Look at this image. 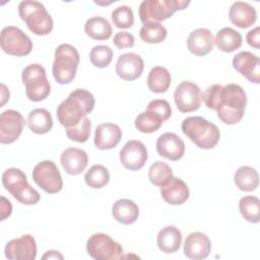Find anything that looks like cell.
Instances as JSON below:
<instances>
[{
	"label": "cell",
	"mask_w": 260,
	"mask_h": 260,
	"mask_svg": "<svg viewBox=\"0 0 260 260\" xmlns=\"http://www.w3.org/2000/svg\"><path fill=\"white\" fill-rule=\"evenodd\" d=\"M94 96L84 88H76L57 107L58 121L65 128L76 126L94 108Z\"/></svg>",
	"instance_id": "1"
},
{
	"label": "cell",
	"mask_w": 260,
	"mask_h": 260,
	"mask_svg": "<svg viewBox=\"0 0 260 260\" xmlns=\"http://www.w3.org/2000/svg\"><path fill=\"white\" fill-rule=\"evenodd\" d=\"M247 95L245 90L236 83H229L222 86L216 113L218 119L226 125L239 123L245 114Z\"/></svg>",
	"instance_id": "2"
},
{
	"label": "cell",
	"mask_w": 260,
	"mask_h": 260,
	"mask_svg": "<svg viewBox=\"0 0 260 260\" xmlns=\"http://www.w3.org/2000/svg\"><path fill=\"white\" fill-rule=\"evenodd\" d=\"M181 129L183 133L199 148H214L220 138L217 126L200 116H191L183 120Z\"/></svg>",
	"instance_id": "3"
},
{
	"label": "cell",
	"mask_w": 260,
	"mask_h": 260,
	"mask_svg": "<svg viewBox=\"0 0 260 260\" xmlns=\"http://www.w3.org/2000/svg\"><path fill=\"white\" fill-rule=\"evenodd\" d=\"M18 14L27 28L37 36H47L53 29V19L41 2L21 1L18 4Z\"/></svg>",
	"instance_id": "4"
},
{
	"label": "cell",
	"mask_w": 260,
	"mask_h": 260,
	"mask_svg": "<svg viewBox=\"0 0 260 260\" xmlns=\"http://www.w3.org/2000/svg\"><path fill=\"white\" fill-rule=\"evenodd\" d=\"M80 57L78 51L70 44H61L55 50L52 73L59 84L70 83L76 75Z\"/></svg>",
	"instance_id": "5"
},
{
	"label": "cell",
	"mask_w": 260,
	"mask_h": 260,
	"mask_svg": "<svg viewBox=\"0 0 260 260\" xmlns=\"http://www.w3.org/2000/svg\"><path fill=\"white\" fill-rule=\"evenodd\" d=\"M2 184L18 202L24 205L37 204L41 196L27 182L25 174L16 168H9L2 175Z\"/></svg>",
	"instance_id": "6"
},
{
	"label": "cell",
	"mask_w": 260,
	"mask_h": 260,
	"mask_svg": "<svg viewBox=\"0 0 260 260\" xmlns=\"http://www.w3.org/2000/svg\"><path fill=\"white\" fill-rule=\"evenodd\" d=\"M190 4L188 0H144L139 5V18L142 23L160 22L176 11L184 10Z\"/></svg>",
	"instance_id": "7"
},
{
	"label": "cell",
	"mask_w": 260,
	"mask_h": 260,
	"mask_svg": "<svg viewBox=\"0 0 260 260\" xmlns=\"http://www.w3.org/2000/svg\"><path fill=\"white\" fill-rule=\"evenodd\" d=\"M21 79L25 87V94L31 102L44 101L51 92L46 70L40 64L27 65L22 70Z\"/></svg>",
	"instance_id": "8"
},
{
	"label": "cell",
	"mask_w": 260,
	"mask_h": 260,
	"mask_svg": "<svg viewBox=\"0 0 260 260\" xmlns=\"http://www.w3.org/2000/svg\"><path fill=\"white\" fill-rule=\"evenodd\" d=\"M86 251L95 260H116L123 255L122 246L104 233H96L88 238Z\"/></svg>",
	"instance_id": "9"
},
{
	"label": "cell",
	"mask_w": 260,
	"mask_h": 260,
	"mask_svg": "<svg viewBox=\"0 0 260 260\" xmlns=\"http://www.w3.org/2000/svg\"><path fill=\"white\" fill-rule=\"evenodd\" d=\"M0 45L4 53L16 57L26 56L32 50V42L29 37L13 25L5 26L1 30Z\"/></svg>",
	"instance_id": "10"
},
{
	"label": "cell",
	"mask_w": 260,
	"mask_h": 260,
	"mask_svg": "<svg viewBox=\"0 0 260 260\" xmlns=\"http://www.w3.org/2000/svg\"><path fill=\"white\" fill-rule=\"evenodd\" d=\"M32 179L41 189L49 194L58 193L63 188L61 174L52 160H43L37 164L32 170Z\"/></svg>",
	"instance_id": "11"
},
{
	"label": "cell",
	"mask_w": 260,
	"mask_h": 260,
	"mask_svg": "<svg viewBox=\"0 0 260 260\" xmlns=\"http://www.w3.org/2000/svg\"><path fill=\"white\" fill-rule=\"evenodd\" d=\"M201 90L199 86L188 80L182 81L175 89L174 101L177 109L182 113L198 110L201 105Z\"/></svg>",
	"instance_id": "12"
},
{
	"label": "cell",
	"mask_w": 260,
	"mask_h": 260,
	"mask_svg": "<svg viewBox=\"0 0 260 260\" xmlns=\"http://www.w3.org/2000/svg\"><path fill=\"white\" fill-rule=\"evenodd\" d=\"M25 121L22 115L15 110H6L0 116V142L13 143L20 136Z\"/></svg>",
	"instance_id": "13"
},
{
	"label": "cell",
	"mask_w": 260,
	"mask_h": 260,
	"mask_svg": "<svg viewBox=\"0 0 260 260\" xmlns=\"http://www.w3.org/2000/svg\"><path fill=\"white\" fill-rule=\"evenodd\" d=\"M120 161L129 171L142 169L147 160L145 145L139 140H129L120 150Z\"/></svg>",
	"instance_id": "14"
},
{
	"label": "cell",
	"mask_w": 260,
	"mask_h": 260,
	"mask_svg": "<svg viewBox=\"0 0 260 260\" xmlns=\"http://www.w3.org/2000/svg\"><path fill=\"white\" fill-rule=\"evenodd\" d=\"M4 253L10 260H34L37 256L36 240L28 234L13 239L6 244Z\"/></svg>",
	"instance_id": "15"
},
{
	"label": "cell",
	"mask_w": 260,
	"mask_h": 260,
	"mask_svg": "<svg viewBox=\"0 0 260 260\" xmlns=\"http://www.w3.org/2000/svg\"><path fill=\"white\" fill-rule=\"evenodd\" d=\"M233 67L236 71L248 79V81L258 84L260 82V60L248 51H242L233 58Z\"/></svg>",
	"instance_id": "16"
},
{
	"label": "cell",
	"mask_w": 260,
	"mask_h": 260,
	"mask_svg": "<svg viewBox=\"0 0 260 260\" xmlns=\"http://www.w3.org/2000/svg\"><path fill=\"white\" fill-rule=\"evenodd\" d=\"M155 147L160 156L173 161L179 160L185 153L184 141L173 132L161 134L156 140Z\"/></svg>",
	"instance_id": "17"
},
{
	"label": "cell",
	"mask_w": 260,
	"mask_h": 260,
	"mask_svg": "<svg viewBox=\"0 0 260 260\" xmlns=\"http://www.w3.org/2000/svg\"><path fill=\"white\" fill-rule=\"evenodd\" d=\"M144 69L142 58L135 53H125L119 56L116 62L117 75L128 81H132L141 76Z\"/></svg>",
	"instance_id": "18"
},
{
	"label": "cell",
	"mask_w": 260,
	"mask_h": 260,
	"mask_svg": "<svg viewBox=\"0 0 260 260\" xmlns=\"http://www.w3.org/2000/svg\"><path fill=\"white\" fill-rule=\"evenodd\" d=\"M211 251L209 238L200 232H194L187 236L184 243V254L190 259L201 260L208 257Z\"/></svg>",
	"instance_id": "19"
},
{
	"label": "cell",
	"mask_w": 260,
	"mask_h": 260,
	"mask_svg": "<svg viewBox=\"0 0 260 260\" xmlns=\"http://www.w3.org/2000/svg\"><path fill=\"white\" fill-rule=\"evenodd\" d=\"M122 138L121 128L114 123H103L96 126L93 143L98 149H112L118 145Z\"/></svg>",
	"instance_id": "20"
},
{
	"label": "cell",
	"mask_w": 260,
	"mask_h": 260,
	"mask_svg": "<svg viewBox=\"0 0 260 260\" xmlns=\"http://www.w3.org/2000/svg\"><path fill=\"white\" fill-rule=\"evenodd\" d=\"M187 47L195 56H205L213 50L214 37L207 28H196L192 30L187 39Z\"/></svg>",
	"instance_id": "21"
},
{
	"label": "cell",
	"mask_w": 260,
	"mask_h": 260,
	"mask_svg": "<svg viewBox=\"0 0 260 260\" xmlns=\"http://www.w3.org/2000/svg\"><path fill=\"white\" fill-rule=\"evenodd\" d=\"M189 188L187 184L177 177H172L160 187L161 198L171 205H181L189 198Z\"/></svg>",
	"instance_id": "22"
},
{
	"label": "cell",
	"mask_w": 260,
	"mask_h": 260,
	"mask_svg": "<svg viewBox=\"0 0 260 260\" xmlns=\"http://www.w3.org/2000/svg\"><path fill=\"white\" fill-rule=\"evenodd\" d=\"M60 161L68 175L76 176L85 170L88 162V156L83 149L69 147L62 152Z\"/></svg>",
	"instance_id": "23"
},
{
	"label": "cell",
	"mask_w": 260,
	"mask_h": 260,
	"mask_svg": "<svg viewBox=\"0 0 260 260\" xmlns=\"http://www.w3.org/2000/svg\"><path fill=\"white\" fill-rule=\"evenodd\" d=\"M229 18L233 24L240 28H248L255 23L257 12L254 6L244 1H236L229 11Z\"/></svg>",
	"instance_id": "24"
},
{
	"label": "cell",
	"mask_w": 260,
	"mask_h": 260,
	"mask_svg": "<svg viewBox=\"0 0 260 260\" xmlns=\"http://www.w3.org/2000/svg\"><path fill=\"white\" fill-rule=\"evenodd\" d=\"M156 243L161 252L166 254L175 253L182 244V233L174 225H167L158 232Z\"/></svg>",
	"instance_id": "25"
},
{
	"label": "cell",
	"mask_w": 260,
	"mask_h": 260,
	"mask_svg": "<svg viewBox=\"0 0 260 260\" xmlns=\"http://www.w3.org/2000/svg\"><path fill=\"white\" fill-rule=\"evenodd\" d=\"M114 218L122 224L134 223L139 215L138 205L130 199H119L112 206Z\"/></svg>",
	"instance_id": "26"
},
{
	"label": "cell",
	"mask_w": 260,
	"mask_h": 260,
	"mask_svg": "<svg viewBox=\"0 0 260 260\" xmlns=\"http://www.w3.org/2000/svg\"><path fill=\"white\" fill-rule=\"evenodd\" d=\"M27 126L36 134H46L53 127L51 113L43 108L34 109L27 116Z\"/></svg>",
	"instance_id": "27"
},
{
	"label": "cell",
	"mask_w": 260,
	"mask_h": 260,
	"mask_svg": "<svg viewBox=\"0 0 260 260\" xmlns=\"http://www.w3.org/2000/svg\"><path fill=\"white\" fill-rule=\"evenodd\" d=\"M85 34L92 40L106 41L112 36V25L108 19L102 16H92L84 24Z\"/></svg>",
	"instance_id": "28"
},
{
	"label": "cell",
	"mask_w": 260,
	"mask_h": 260,
	"mask_svg": "<svg viewBox=\"0 0 260 260\" xmlns=\"http://www.w3.org/2000/svg\"><path fill=\"white\" fill-rule=\"evenodd\" d=\"M242 42L243 39L241 34L232 27H223L219 29L214 39L216 47L224 53L236 51L242 46Z\"/></svg>",
	"instance_id": "29"
},
{
	"label": "cell",
	"mask_w": 260,
	"mask_h": 260,
	"mask_svg": "<svg viewBox=\"0 0 260 260\" xmlns=\"http://www.w3.org/2000/svg\"><path fill=\"white\" fill-rule=\"evenodd\" d=\"M172 77L169 70L161 66L153 67L147 76V86L155 93L166 92L171 85Z\"/></svg>",
	"instance_id": "30"
},
{
	"label": "cell",
	"mask_w": 260,
	"mask_h": 260,
	"mask_svg": "<svg viewBox=\"0 0 260 260\" xmlns=\"http://www.w3.org/2000/svg\"><path fill=\"white\" fill-rule=\"evenodd\" d=\"M236 186L244 192L254 191L259 184V176L257 171L249 166L240 167L234 176Z\"/></svg>",
	"instance_id": "31"
},
{
	"label": "cell",
	"mask_w": 260,
	"mask_h": 260,
	"mask_svg": "<svg viewBox=\"0 0 260 260\" xmlns=\"http://www.w3.org/2000/svg\"><path fill=\"white\" fill-rule=\"evenodd\" d=\"M242 216L249 222L258 223L260 220V200L256 196H244L239 202Z\"/></svg>",
	"instance_id": "32"
},
{
	"label": "cell",
	"mask_w": 260,
	"mask_h": 260,
	"mask_svg": "<svg viewBox=\"0 0 260 260\" xmlns=\"http://www.w3.org/2000/svg\"><path fill=\"white\" fill-rule=\"evenodd\" d=\"M167 34V28L158 22L144 23L139 30L140 39L148 44H159L164 42Z\"/></svg>",
	"instance_id": "33"
},
{
	"label": "cell",
	"mask_w": 260,
	"mask_h": 260,
	"mask_svg": "<svg viewBox=\"0 0 260 260\" xmlns=\"http://www.w3.org/2000/svg\"><path fill=\"white\" fill-rule=\"evenodd\" d=\"M85 184L92 189H101L110 181L109 171L102 165H93L85 173Z\"/></svg>",
	"instance_id": "34"
},
{
	"label": "cell",
	"mask_w": 260,
	"mask_h": 260,
	"mask_svg": "<svg viewBox=\"0 0 260 260\" xmlns=\"http://www.w3.org/2000/svg\"><path fill=\"white\" fill-rule=\"evenodd\" d=\"M164 121L154 113L150 111H144L135 118V127L142 133H152L157 131Z\"/></svg>",
	"instance_id": "35"
},
{
	"label": "cell",
	"mask_w": 260,
	"mask_h": 260,
	"mask_svg": "<svg viewBox=\"0 0 260 260\" xmlns=\"http://www.w3.org/2000/svg\"><path fill=\"white\" fill-rule=\"evenodd\" d=\"M173 177V171L170 166L161 160L153 162L148 170V179L151 184L157 187L164 186Z\"/></svg>",
	"instance_id": "36"
},
{
	"label": "cell",
	"mask_w": 260,
	"mask_h": 260,
	"mask_svg": "<svg viewBox=\"0 0 260 260\" xmlns=\"http://www.w3.org/2000/svg\"><path fill=\"white\" fill-rule=\"evenodd\" d=\"M89 59L94 67L106 68L113 59V51L106 45L94 46L89 53Z\"/></svg>",
	"instance_id": "37"
},
{
	"label": "cell",
	"mask_w": 260,
	"mask_h": 260,
	"mask_svg": "<svg viewBox=\"0 0 260 260\" xmlns=\"http://www.w3.org/2000/svg\"><path fill=\"white\" fill-rule=\"evenodd\" d=\"M91 122L87 117H84L76 126L66 128V135L70 140L83 143L90 136Z\"/></svg>",
	"instance_id": "38"
},
{
	"label": "cell",
	"mask_w": 260,
	"mask_h": 260,
	"mask_svg": "<svg viewBox=\"0 0 260 260\" xmlns=\"http://www.w3.org/2000/svg\"><path fill=\"white\" fill-rule=\"evenodd\" d=\"M112 20L118 28H129L134 23L133 11L127 5L118 6L112 11Z\"/></svg>",
	"instance_id": "39"
},
{
	"label": "cell",
	"mask_w": 260,
	"mask_h": 260,
	"mask_svg": "<svg viewBox=\"0 0 260 260\" xmlns=\"http://www.w3.org/2000/svg\"><path fill=\"white\" fill-rule=\"evenodd\" d=\"M146 110L156 114L164 122L167 121L172 115V109L169 102L162 99H155L149 102Z\"/></svg>",
	"instance_id": "40"
},
{
	"label": "cell",
	"mask_w": 260,
	"mask_h": 260,
	"mask_svg": "<svg viewBox=\"0 0 260 260\" xmlns=\"http://www.w3.org/2000/svg\"><path fill=\"white\" fill-rule=\"evenodd\" d=\"M135 40L133 35L128 31H118L113 39V44L120 50L125 48H132Z\"/></svg>",
	"instance_id": "41"
},
{
	"label": "cell",
	"mask_w": 260,
	"mask_h": 260,
	"mask_svg": "<svg viewBox=\"0 0 260 260\" xmlns=\"http://www.w3.org/2000/svg\"><path fill=\"white\" fill-rule=\"evenodd\" d=\"M246 40L249 46L255 49H259L260 48V27L256 26L255 28L248 31L246 36Z\"/></svg>",
	"instance_id": "42"
},
{
	"label": "cell",
	"mask_w": 260,
	"mask_h": 260,
	"mask_svg": "<svg viewBox=\"0 0 260 260\" xmlns=\"http://www.w3.org/2000/svg\"><path fill=\"white\" fill-rule=\"evenodd\" d=\"M1 220H4L7 216H9L11 214V210H12V206L9 200H7L5 197H1Z\"/></svg>",
	"instance_id": "43"
},
{
	"label": "cell",
	"mask_w": 260,
	"mask_h": 260,
	"mask_svg": "<svg viewBox=\"0 0 260 260\" xmlns=\"http://www.w3.org/2000/svg\"><path fill=\"white\" fill-rule=\"evenodd\" d=\"M43 259H63V256L58 251H48L46 254L43 255Z\"/></svg>",
	"instance_id": "44"
},
{
	"label": "cell",
	"mask_w": 260,
	"mask_h": 260,
	"mask_svg": "<svg viewBox=\"0 0 260 260\" xmlns=\"http://www.w3.org/2000/svg\"><path fill=\"white\" fill-rule=\"evenodd\" d=\"M1 87H2V102H1V106L0 107H3L4 104L6 103L7 100H9V93L8 94H5V88H4V84H1Z\"/></svg>",
	"instance_id": "45"
}]
</instances>
